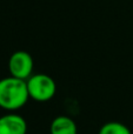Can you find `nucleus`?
<instances>
[{
    "label": "nucleus",
    "instance_id": "39448f33",
    "mask_svg": "<svg viewBox=\"0 0 133 134\" xmlns=\"http://www.w3.org/2000/svg\"><path fill=\"white\" fill-rule=\"evenodd\" d=\"M51 134H78V126L72 118L58 115L52 120L49 126Z\"/></svg>",
    "mask_w": 133,
    "mask_h": 134
},
{
    "label": "nucleus",
    "instance_id": "423d86ee",
    "mask_svg": "<svg viewBox=\"0 0 133 134\" xmlns=\"http://www.w3.org/2000/svg\"><path fill=\"white\" fill-rule=\"evenodd\" d=\"M98 134H132V132L125 124L119 121H110L99 128Z\"/></svg>",
    "mask_w": 133,
    "mask_h": 134
},
{
    "label": "nucleus",
    "instance_id": "20e7f679",
    "mask_svg": "<svg viewBox=\"0 0 133 134\" xmlns=\"http://www.w3.org/2000/svg\"><path fill=\"white\" fill-rule=\"evenodd\" d=\"M27 130L25 118L15 112L0 116V134H27Z\"/></svg>",
    "mask_w": 133,
    "mask_h": 134
},
{
    "label": "nucleus",
    "instance_id": "7ed1b4c3",
    "mask_svg": "<svg viewBox=\"0 0 133 134\" xmlns=\"http://www.w3.org/2000/svg\"><path fill=\"white\" fill-rule=\"evenodd\" d=\"M34 61L28 52L16 51L8 59V71L9 75L14 78L27 80L33 74Z\"/></svg>",
    "mask_w": 133,
    "mask_h": 134
},
{
    "label": "nucleus",
    "instance_id": "f257e3e1",
    "mask_svg": "<svg viewBox=\"0 0 133 134\" xmlns=\"http://www.w3.org/2000/svg\"><path fill=\"white\" fill-rule=\"evenodd\" d=\"M28 95L26 80L9 75L0 79V108L16 112L27 104Z\"/></svg>",
    "mask_w": 133,
    "mask_h": 134
},
{
    "label": "nucleus",
    "instance_id": "f03ea898",
    "mask_svg": "<svg viewBox=\"0 0 133 134\" xmlns=\"http://www.w3.org/2000/svg\"><path fill=\"white\" fill-rule=\"evenodd\" d=\"M30 99L37 102H47L57 94V82L45 73L32 74L26 80Z\"/></svg>",
    "mask_w": 133,
    "mask_h": 134
}]
</instances>
